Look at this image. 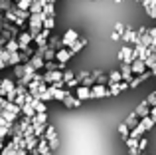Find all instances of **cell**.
Masks as SVG:
<instances>
[{"label":"cell","mask_w":156,"mask_h":155,"mask_svg":"<svg viewBox=\"0 0 156 155\" xmlns=\"http://www.w3.org/2000/svg\"><path fill=\"white\" fill-rule=\"evenodd\" d=\"M119 58H121L122 64H133L134 60H138L134 46H125V48H121V52H119Z\"/></svg>","instance_id":"obj_1"},{"label":"cell","mask_w":156,"mask_h":155,"mask_svg":"<svg viewBox=\"0 0 156 155\" xmlns=\"http://www.w3.org/2000/svg\"><path fill=\"white\" fill-rule=\"evenodd\" d=\"M81 36L77 34L75 30H73V28H69V30H65L63 34H61V40H63V48H71L73 44L77 42V40H79Z\"/></svg>","instance_id":"obj_2"},{"label":"cell","mask_w":156,"mask_h":155,"mask_svg":"<svg viewBox=\"0 0 156 155\" xmlns=\"http://www.w3.org/2000/svg\"><path fill=\"white\" fill-rule=\"evenodd\" d=\"M16 85L18 84H14L12 78H2V81H0V97H6L10 92H14Z\"/></svg>","instance_id":"obj_3"},{"label":"cell","mask_w":156,"mask_h":155,"mask_svg":"<svg viewBox=\"0 0 156 155\" xmlns=\"http://www.w3.org/2000/svg\"><path fill=\"white\" fill-rule=\"evenodd\" d=\"M138 30H133V28H126V32L122 34V42L125 46H136L138 44Z\"/></svg>","instance_id":"obj_4"},{"label":"cell","mask_w":156,"mask_h":155,"mask_svg":"<svg viewBox=\"0 0 156 155\" xmlns=\"http://www.w3.org/2000/svg\"><path fill=\"white\" fill-rule=\"evenodd\" d=\"M91 97L97 100V97H111V92H109V85H101V84H95L91 88Z\"/></svg>","instance_id":"obj_5"},{"label":"cell","mask_w":156,"mask_h":155,"mask_svg":"<svg viewBox=\"0 0 156 155\" xmlns=\"http://www.w3.org/2000/svg\"><path fill=\"white\" fill-rule=\"evenodd\" d=\"M50 38H51V32H50V30H42V32H40V34L34 38V46H36V48H44V46H48Z\"/></svg>","instance_id":"obj_6"},{"label":"cell","mask_w":156,"mask_h":155,"mask_svg":"<svg viewBox=\"0 0 156 155\" xmlns=\"http://www.w3.org/2000/svg\"><path fill=\"white\" fill-rule=\"evenodd\" d=\"M18 42H20V50H22V48H28V46H34V36H32L30 32H20Z\"/></svg>","instance_id":"obj_7"},{"label":"cell","mask_w":156,"mask_h":155,"mask_svg":"<svg viewBox=\"0 0 156 155\" xmlns=\"http://www.w3.org/2000/svg\"><path fill=\"white\" fill-rule=\"evenodd\" d=\"M150 109H152V108H150V105H148V101L144 100V101H140V104L136 105L134 113H136V115L140 117V119H144V117H148V115H150Z\"/></svg>","instance_id":"obj_8"},{"label":"cell","mask_w":156,"mask_h":155,"mask_svg":"<svg viewBox=\"0 0 156 155\" xmlns=\"http://www.w3.org/2000/svg\"><path fill=\"white\" fill-rule=\"evenodd\" d=\"M73 56H75V54H73V52L69 50V48H61V50L57 52V58H55V60H57L59 64H67L69 60L73 58Z\"/></svg>","instance_id":"obj_9"},{"label":"cell","mask_w":156,"mask_h":155,"mask_svg":"<svg viewBox=\"0 0 156 155\" xmlns=\"http://www.w3.org/2000/svg\"><path fill=\"white\" fill-rule=\"evenodd\" d=\"M148 72V68H146V62L144 60H134L133 62V74L134 76H142Z\"/></svg>","instance_id":"obj_10"},{"label":"cell","mask_w":156,"mask_h":155,"mask_svg":"<svg viewBox=\"0 0 156 155\" xmlns=\"http://www.w3.org/2000/svg\"><path fill=\"white\" fill-rule=\"evenodd\" d=\"M121 74H122V81H129V84H130V80L134 78L133 64H121Z\"/></svg>","instance_id":"obj_11"},{"label":"cell","mask_w":156,"mask_h":155,"mask_svg":"<svg viewBox=\"0 0 156 155\" xmlns=\"http://www.w3.org/2000/svg\"><path fill=\"white\" fill-rule=\"evenodd\" d=\"M134 50H136V58L138 60H148V56L152 54V52H150V48H146V46H142V44H136V46H134Z\"/></svg>","instance_id":"obj_12"},{"label":"cell","mask_w":156,"mask_h":155,"mask_svg":"<svg viewBox=\"0 0 156 155\" xmlns=\"http://www.w3.org/2000/svg\"><path fill=\"white\" fill-rule=\"evenodd\" d=\"M75 96L79 97L81 101L83 100H93L91 97V88H87V85H79V88L75 89Z\"/></svg>","instance_id":"obj_13"},{"label":"cell","mask_w":156,"mask_h":155,"mask_svg":"<svg viewBox=\"0 0 156 155\" xmlns=\"http://www.w3.org/2000/svg\"><path fill=\"white\" fill-rule=\"evenodd\" d=\"M122 123H126V127H129V129H130V131H133V129H134V127H138V125H140V117H138V115H136V113H134V112H133V113H130V115H129V117H126V119H125V121H122Z\"/></svg>","instance_id":"obj_14"},{"label":"cell","mask_w":156,"mask_h":155,"mask_svg":"<svg viewBox=\"0 0 156 155\" xmlns=\"http://www.w3.org/2000/svg\"><path fill=\"white\" fill-rule=\"evenodd\" d=\"M28 64H30V66L34 68L36 72H38V70H42V68H46V60H44L42 56H34V58H32Z\"/></svg>","instance_id":"obj_15"},{"label":"cell","mask_w":156,"mask_h":155,"mask_svg":"<svg viewBox=\"0 0 156 155\" xmlns=\"http://www.w3.org/2000/svg\"><path fill=\"white\" fill-rule=\"evenodd\" d=\"M63 104H65V108H79V105H81V100L71 93V96H67L63 100Z\"/></svg>","instance_id":"obj_16"},{"label":"cell","mask_w":156,"mask_h":155,"mask_svg":"<svg viewBox=\"0 0 156 155\" xmlns=\"http://www.w3.org/2000/svg\"><path fill=\"white\" fill-rule=\"evenodd\" d=\"M121 81H122V74H121V70H113V72H109V85L121 84Z\"/></svg>","instance_id":"obj_17"},{"label":"cell","mask_w":156,"mask_h":155,"mask_svg":"<svg viewBox=\"0 0 156 155\" xmlns=\"http://www.w3.org/2000/svg\"><path fill=\"white\" fill-rule=\"evenodd\" d=\"M48 46L59 52L61 48H63V40H61V36H51V38H50V42H48Z\"/></svg>","instance_id":"obj_18"},{"label":"cell","mask_w":156,"mask_h":155,"mask_svg":"<svg viewBox=\"0 0 156 155\" xmlns=\"http://www.w3.org/2000/svg\"><path fill=\"white\" fill-rule=\"evenodd\" d=\"M85 44H87V38H83V36H81V38L77 40V42L73 44L71 48H69V50H71L73 54H77V52H81V50H83V48H85Z\"/></svg>","instance_id":"obj_19"},{"label":"cell","mask_w":156,"mask_h":155,"mask_svg":"<svg viewBox=\"0 0 156 155\" xmlns=\"http://www.w3.org/2000/svg\"><path fill=\"white\" fill-rule=\"evenodd\" d=\"M51 149H50V143H48V139L46 137H42L40 139V145H38V153L40 155H46V153H50Z\"/></svg>","instance_id":"obj_20"},{"label":"cell","mask_w":156,"mask_h":155,"mask_svg":"<svg viewBox=\"0 0 156 155\" xmlns=\"http://www.w3.org/2000/svg\"><path fill=\"white\" fill-rule=\"evenodd\" d=\"M22 115H24V117H36V108H34L32 104L22 105Z\"/></svg>","instance_id":"obj_21"},{"label":"cell","mask_w":156,"mask_h":155,"mask_svg":"<svg viewBox=\"0 0 156 155\" xmlns=\"http://www.w3.org/2000/svg\"><path fill=\"white\" fill-rule=\"evenodd\" d=\"M6 50L10 52V54H14V52H20V42H18V38H12L10 42L6 44Z\"/></svg>","instance_id":"obj_22"},{"label":"cell","mask_w":156,"mask_h":155,"mask_svg":"<svg viewBox=\"0 0 156 155\" xmlns=\"http://www.w3.org/2000/svg\"><path fill=\"white\" fill-rule=\"evenodd\" d=\"M0 117L6 119L8 123H16V119H18L20 115H16V113H12V112H2V113H0Z\"/></svg>","instance_id":"obj_23"},{"label":"cell","mask_w":156,"mask_h":155,"mask_svg":"<svg viewBox=\"0 0 156 155\" xmlns=\"http://www.w3.org/2000/svg\"><path fill=\"white\" fill-rule=\"evenodd\" d=\"M34 108H36V113H48V105H46V101H42V100H36Z\"/></svg>","instance_id":"obj_24"},{"label":"cell","mask_w":156,"mask_h":155,"mask_svg":"<svg viewBox=\"0 0 156 155\" xmlns=\"http://www.w3.org/2000/svg\"><path fill=\"white\" fill-rule=\"evenodd\" d=\"M32 123L48 125V113H36V117H32Z\"/></svg>","instance_id":"obj_25"},{"label":"cell","mask_w":156,"mask_h":155,"mask_svg":"<svg viewBox=\"0 0 156 155\" xmlns=\"http://www.w3.org/2000/svg\"><path fill=\"white\" fill-rule=\"evenodd\" d=\"M12 72H14V76L18 78V80H22V78L26 76V64H20V66H16Z\"/></svg>","instance_id":"obj_26"},{"label":"cell","mask_w":156,"mask_h":155,"mask_svg":"<svg viewBox=\"0 0 156 155\" xmlns=\"http://www.w3.org/2000/svg\"><path fill=\"white\" fill-rule=\"evenodd\" d=\"M154 123H156V121H154V119H152L150 115H148V117H144V119H140V125H142V127L146 129V131H150V129L154 127Z\"/></svg>","instance_id":"obj_27"},{"label":"cell","mask_w":156,"mask_h":155,"mask_svg":"<svg viewBox=\"0 0 156 155\" xmlns=\"http://www.w3.org/2000/svg\"><path fill=\"white\" fill-rule=\"evenodd\" d=\"M138 141H140V139H134V137H129V139H125V143H126V147H129V151H134V149L138 151Z\"/></svg>","instance_id":"obj_28"},{"label":"cell","mask_w":156,"mask_h":155,"mask_svg":"<svg viewBox=\"0 0 156 155\" xmlns=\"http://www.w3.org/2000/svg\"><path fill=\"white\" fill-rule=\"evenodd\" d=\"M119 133H121L122 139H129V137H130V129L126 127V123H121V125H119Z\"/></svg>","instance_id":"obj_29"},{"label":"cell","mask_w":156,"mask_h":155,"mask_svg":"<svg viewBox=\"0 0 156 155\" xmlns=\"http://www.w3.org/2000/svg\"><path fill=\"white\" fill-rule=\"evenodd\" d=\"M44 14H46L48 18L53 16V14H55V4H53V2H48L46 6H44Z\"/></svg>","instance_id":"obj_30"},{"label":"cell","mask_w":156,"mask_h":155,"mask_svg":"<svg viewBox=\"0 0 156 155\" xmlns=\"http://www.w3.org/2000/svg\"><path fill=\"white\" fill-rule=\"evenodd\" d=\"M53 28H55V18H53V16H50V18H46L44 20V30H53Z\"/></svg>","instance_id":"obj_31"},{"label":"cell","mask_w":156,"mask_h":155,"mask_svg":"<svg viewBox=\"0 0 156 155\" xmlns=\"http://www.w3.org/2000/svg\"><path fill=\"white\" fill-rule=\"evenodd\" d=\"M75 76H77V74H73L71 70H65V72H63V84L67 85L69 81H73V80H75Z\"/></svg>","instance_id":"obj_32"},{"label":"cell","mask_w":156,"mask_h":155,"mask_svg":"<svg viewBox=\"0 0 156 155\" xmlns=\"http://www.w3.org/2000/svg\"><path fill=\"white\" fill-rule=\"evenodd\" d=\"M142 6H144L146 14H148V12H152L154 8H156V0H144V2H142Z\"/></svg>","instance_id":"obj_33"},{"label":"cell","mask_w":156,"mask_h":155,"mask_svg":"<svg viewBox=\"0 0 156 155\" xmlns=\"http://www.w3.org/2000/svg\"><path fill=\"white\" fill-rule=\"evenodd\" d=\"M113 32H117V34H125V32H126V28H125V24H122V22H115V26H113Z\"/></svg>","instance_id":"obj_34"},{"label":"cell","mask_w":156,"mask_h":155,"mask_svg":"<svg viewBox=\"0 0 156 155\" xmlns=\"http://www.w3.org/2000/svg\"><path fill=\"white\" fill-rule=\"evenodd\" d=\"M16 6H18L20 10H30V8H32V0H20Z\"/></svg>","instance_id":"obj_35"},{"label":"cell","mask_w":156,"mask_h":155,"mask_svg":"<svg viewBox=\"0 0 156 155\" xmlns=\"http://www.w3.org/2000/svg\"><path fill=\"white\" fill-rule=\"evenodd\" d=\"M109 92H111V96H119V93L122 92V89H121V84H115V85H109Z\"/></svg>","instance_id":"obj_36"},{"label":"cell","mask_w":156,"mask_h":155,"mask_svg":"<svg viewBox=\"0 0 156 155\" xmlns=\"http://www.w3.org/2000/svg\"><path fill=\"white\" fill-rule=\"evenodd\" d=\"M10 52L6 50V48H0V60H4V62H8V60H10Z\"/></svg>","instance_id":"obj_37"},{"label":"cell","mask_w":156,"mask_h":155,"mask_svg":"<svg viewBox=\"0 0 156 155\" xmlns=\"http://www.w3.org/2000/svg\"><path fill=\"white\" fill-rule=\"evenodd\" d=\"M146 101H148V105H150V108H156V89H154L152 93H150L148 97H146Z\"/></svg>","instance_id":"obj_38"},{"label":"cell","mask_w":156,"mask_h":155,"mask_svg":"<svg viewBox=\"0 0 156 155\" xmlns=\"http://www.w3.org/2000/svg\"><path fill=\"white\" fill-rule=\"evenodd\" d=\"M146 145H148V139H146V137H140V141H138V151H144L146 149Z\"/></svg>","instance_id":"obj_39"},{"label":"cell","mask_w":156,"mask_h":155,"mask_svg":"<svg viewBox=\"0 0 156 155\" xmlns=\"http://www.w3.org/2000/svg\"><path fill=\"white\" fill-rule=\"evenodd\" d=\"M111 40H113V42H117V40H122V36L117 34V32H111Z\"/></svg>","instance_id":"obj_40"},{"label":"cell","mask_w":156,"mask_h":155,"mask_svg":"<svg viewBox=\"0 0 156 155\" xmlns=\"http://www.w3.org/2000/svg\"><path fill=\"white\" fill-rule=\"evenodd\" d=\"M150 36H152V48H156V28L150 30Z\"/></svg>","instance_id":"obj_41"},{"label":"cell","mask_w":156,"mask_h":155,"mask_svg":"<svg viewBox=\"0 0 156 155\" xmlns=\"http://www.w3.org/2000/svg\"><path fill=\"white\" fill-rule=\"evenodd\" d=\"M4 68H8V62H4V60H0V72H2Z\"/></svg>","instance_id":"obj_42"},{"label":"cell","mask_w":156,"mask_h":155,"mask_svg":"<svg viewBox=\"0 0 156 155\" xmlns=\"http://www.w3.org/2000/svg\"><path fill=\"white\" fill-rule=\"evenodd\" d=\"M150 117H152V119L156 121V108H152V109H150Z\"/></svg>","instance_id":"obj_43"},{"label":"cell","mask_w":156,"mask_h":155,"mask_svg":"<svg viewBox=\"0 0 156 155\" xmlns=\"http://www.w3.org/2000/svg\"><path fill=\"white\" fill-rule=\"evenodd\" d=\"M129 155H140V151H136V149H134V151H129Z\"/></svg>","instance_id":"obj_44"},{"label":"cell","mask_w":156,"mask_h":155,"mask_svg":"<svg viewBox=\"0 0 156 155\" xmlns=\"http://www.w3.org/2000/svg\"><path fill=\"white\" fill-rule=\"evenodd\" d=\"M115 2H117V4H122V2H125V0H115Z\"/></svg>","instance_id":"obj_45"},{"label":"cell","mask_w":156,"mask_h":155,"mask_svg":"<svg viewBox=\"0 0 156 155\" xmlns=\"http://www.w3.org/2000/svg\"><path fill=\"white\" fill-rule=\"evenodd\" d=\"M55 2H67V0H55Z\"/></svg>","instance_id":"obj_46"},{"label":"cell","mask_w":156,"mask_h":155,"mask_svg":"<svg viewBox=\"0 0 156 155\" xmlns=\"http://www.w3.org/2000/svg\"><path fill=\"white\" fill-rule=\"evenodd\" d=\"M46 155H51V151H50V153H46Z\"/></svg>","instance_id":"obj_47"},{"label":"cell","mask_w":156,"mask_h":155,"mask_svg":"<svg viewBox=\"0 0 156 155\" xmlns=\"http://www.w3.org/2000/svg\"><path fill=\"white\" fill-rule=\"evenodd\" d=\"M50 2H55V0H50Z\"/></svg>","instance_id":"obj_48"}]
</instances>
